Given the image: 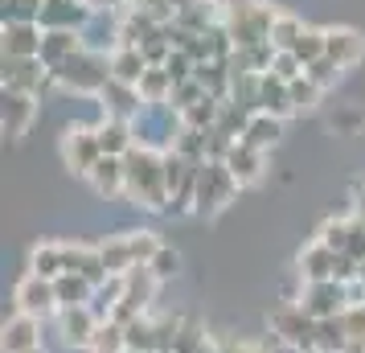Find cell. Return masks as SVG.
<instances>
[{"label":"cell","instance_id":"obj_1","mask_svg":"<svg viewBox=\"0 0 365 353\" xmlns=\"http://www.w3.org/2000/svg\"><path fill=\"white\" fill-rule=\"evenodd\" d=\"M123 198L135 205H148V210H165L168 202V181H165V156L156 148H140L135 144L128 156H123Z\"/></svg>","mask_w":365,"mask_h":353},{"label":"cell","instance_id":"obj_2","mask_svg":"<svg viewBox=\"0 0 365 353\" xmlns=\"http://www.w3.org/2000/svg\"><path fill=\"white\" fill-rule=\"evenodd\" d=\"M53 83L70 86V91H78V95H95V91H107L111 86V62L99 58V53H74L66 66L53 70Z\"/></svg>","mask_w":365,"mask_h":353},{"label":"cell","instance_id":"obj_3","mask_svg":"<svg viewBox=\"0 0 365 353\" xmlns=\"http://www.w3.org/2000/svg\"><path fill=\"white\" fill-rule=\"evenodd\" d=\"M238 193V181L226 168V160H205L197 168V193H193V210L201 214H217L222 205H230V198Z\"/></svg>","mask_w":365,"mask_h":353},{"label":"cell","instance_id":"obj_4","mask_svg":"<svg viewBox=\"0 0 365 353\" xmlns=\"http://www.w3.org/2000/svg\"><path fill=\"white\" fill-rule=\"evenodd\" d=\"M316 324L320 320H312L299 304H283V308L271 312V333H275V341L287 345V349H296V353H316Z\"/></svg>","mask_w":365,"mask_h":353},{"label":"cell","instance_id":"obj_5","mask_svg":"<svg viewBox=\"0 0 365 353\" xmlns=\"http://www.w3.org/2000/svg\"><path fill=\"white\" fill-rule=\"evenodd\" d=\"M296 304L312 320H332L349 308V296H345V284H341V280H320V284H304Z\"/></svg>","mask_w":365,"mask_h":353},{"label":"cell","instance_id":"obj_6","mask_svg":"<svg viewBox=\"0 0 365 353\" xmlns=\"http://www.w3.org/2000/svg\"><path fill=\"white\" fill-rule=\"evenodd\" d=\"M13 312H25V317L46 320L50 312H58V292H53V280H41V275H25L17 287H13Z\"/></svg>","mask_w":365,"mask_h":353},{"label":"cell","instance_id":"obj_7","mask_svg":"<svg viewBox=\"0 0 365 353\" xmlns=\"http://www.w3.org/2000/svg\"><path fill=\"white\" fill-rule=\"evenodd\" d=\"M62 160H66L70 173L91 177V168L103 160L99 132L95 128H66V135H62Z\"/></svg>","mask_w":365,"mask_h":353},{"label":"cell","instance_id":"obj_8","mask_svg":"<svg viewBox=\"0 0 365 353\" xmlns=\"http://www.w3.org/2000/svg\"><path fill=\"white\" fill-rule=\"evenodd\" d=\"M53 83V70L41 58H4V91H17V95H41Z\"/></svg>","mask_w":365,"mask_h":353},{"label":"cell","instance_id":"obj_9","mask_svg":"<svg viewBox=\"0 0 365 353\" xmlns=\"http://www.w3.org/2000/svg\"><path fill=\"white\" fill-rule=\"evenodd\" d=\"M99 312L86 304V308H62L58 312V333H62V345L66 349H86L95 345V333H99Z\"/></svg>","mask_w":365,"mask_h":353},{"label":"cell","instance_id":"obj_10","mask_svg":"<svg viewBox=\"0 0 365 353\" xmlns=\"http://www.w3.org/2000/svg\"><path fill=\"white\" fill-rule=\"evenodd\" d=\"M83 21H91V4H83V0H46L37 25H41L46 34H53V29H70V34H78Z\"/></svg>","mask_w":365,"mask_h":353},{"label":"cell","instance_id":"obj_11","mask_svg":"<svg viewBox=\"0 0 365 353\" xmlns=\"http://www.w3.org/2000/svg\"><path fill=\"white\" fill-rule=\"evenodd\" d=\"M324 58L336 62L341 70L357 66V62L365 58V37L357 34V29H349V25H341V29H324Z\"/></svg>","mask_w":365,"mask_h":353},{"label":"cell","instance_id":"obj_12","mask_svg":"<svg viewBox=\"0 0 365 353\" xmlns=\"http://www.w3.org/2000/svg\"><path fill=\"white\" fill-rule=\"evenodd\" d=\"M4 353H29L41 349V320L25 317V312H9L4 317V337H0Z\"/></svg>","mask_w":365,"mask_h":353},{"label":"cell","instance_id":"obj_13","mask_svg":"<svg viewBox=\"0 0 365 353\" xmlns=\"http://www.w3.org/2000/svg\"><path fill=\"white\" fill-rule=\"evenodd\" d=\"M41 37L37 21H4V58H41Z\"/></svg>","mask_w":365,"mask_h":353},{"label":"cell","instance_id":"obj_14","mask_svg":"<svg viewBox=\"0 0 365 353\" xmlns=\"http://www.w3.org/2000/svg\"><path fill=\"white\" fill-rule=\"evenodd\" d=\"M70 247L74 242H41V247H34L29 271L41 275V280H62V275H70Z\"/></svg>","mask_w":365,"mask_h":353},{"label":"cell","instance_id":"obj_15","mask_svg":"<svg viewBox=\"0 0 365 353\" xmlns=\"http://www.w3.org/2000/svg\"><path fill=\"white\" fill-rule=\"evenodd\" d=\"M4 135L9 140H21L29 132V123L37 119V99L34 95H17V91H4Z\"/></svg>","mask_w":365,"mask_h":353},{"label":"cell","instance_id":"obj_16","mask_svg":"<svg viewBox=\"0 0 365 353\" xmlns=\"http://www.w3.org/2000/svg\"><path fill=\"white\" fill-rule=\"evenodd\" d=\"M263 165H267V152L250 148V144H242V140H238V144L226 152V168L234 173V181H238V185L259 181V177H263Z\"/></svg>","mask_w":365,"mask_h":353},{"label":"cell","instance_id":"obj_17","mask_svg":"<svg viewBox=\"0 0 365 353\" xmlns=\"http://www.w3.org/2000/svg\"><path fill=\"white\" fill-rule=\"evenodd\" d=\"M86 46H83V37L78 34H70V29H53V34H46L41 37V62L50 70H58V66H66L74 53H83Z\"/></svg>","mask_w":365,"mask_h":353},{"label":"cell","instance_id":"obj_18","mask_svg":"<svg viewBox=\"0 0 365 353\" xmlns=\"http://www.w3.org/2000/svg\"><path fill=\"white\" fill-rule=\"evenodd\" d=\"M99 198H123V185H128V177H123V156H103L99 165L91 168V177H86Z\"/></svg>","mask_w":365,"mask_h":353},{"label":"cell","instance_id":"obj_19","mask_svg":"<svg viewBox=\"0 0 365 353\" xmlns=\"http://www.w3.org/2000/svg\"><path fill=\"white\" fill-rule=\"evenodd\" d=\"M148 74V58H144V50H135V46H119L115 53H111V78L123 86H140V78Z\"/></svg>","mask_w":365,"mask_h":353},{"label":"cell","instance_id":"obj_20","mask_svg":"<svg viewBox=\"0 0 365 353\" xmlns=\"http://www.w3.org/2000/svg\"><path fill=\"white\" fill-rule=\"evenodd\" d=\"M53 292H58V312H62V308H86V304L95 300V284H91L86 275H78V271L53 280Z\"/></svg>","mask_w":365,"mask_h":353},{"label":"cell","instance_id":"obj_21","mask_svg":"<svg viewBox=\"0 0 365 353\" xmlns=\"http://www.w3.org/2000/svg\"><path fill=\"white\" fill-rule=\"evenodd\" d=\"M279 135H283V119L267 116V111H255L250 123H247V132H242V144L267 152V148H275V144H279Z\"/></svg>","mask_w":365,"mask_h":353},{"label":"cell","instance_id":"obj_22","mask_svg":"<svg viewBox=\"0 0 365 353\" xmlns=\"http://www.w3.org/2000/svg\"><path fill=\"white\" fill-rule=\"evenodd\" d=\"M316 353H349V329L341 317L316 324Z\"/></svg>","mask_w":365,"mask_h":353},{"label":"cell","instance_id":"obj_23","mask_svg":"<svg viewBox=\"0 0 365 353\" xmlns=\"http://www.w3.org/2000/svg\"><path fill=\"white\" fill-rule=\"evenodd\" d=\"M292 53H296L299 62H304V70L312 66V62H320V58H324V29H312V25H304V34H299V41L292 46Z\"/></svg>","mask_w":365,"mask_h":353},{"label":"cell","instance_id":"obj_24","mask_svg":"<svg viewBox=\"0 0 365 353\" xmlns=\"http://www.w3.org/2000/svg\"><path fill=\"white\" fill-rule=\"evenodd\" d=\"M304 34V21L292 17V13H275V25H271V46L275 50H292Z\"/></svg>","mask_w":365,"mask_h":353},{"label":"cell","instance_id":"obj_25","mask_svg":"<svg viewBox=\"0 0 365 353\" xmlns=\"http://www.w3.org/2000/svg\"><path fill=\"white\" fill-rule=\"evenodd\" d=\"M123 349H128V333H123V324H119V320H103L99 333H95L91 353H123Z\"/></svg>","mask_w":365,"mask_h":353},{"label":"cell","instance_id":"obj_26","mask_svg":"<svg viewBox=\"0 0 365 353\" xmlns=\"http://www.w3.org/2000/svg\"><path fill=\"white\" fill-rule=\"evenodd\" d=\"M123 333H128V349H156V324L152 317H135L123 324ZM160 353V349H156Z\"/></svg>","mask_w":365,"mask_h":353},{"label":"cell","instance_id":"obj_27","mask_svg":"<svg viewBox=\"0 0 365 353\" xmlns=\"http://www.w3.org/2000/svg\"><path fill=\"white\" fill-rule=\"evenodd\" d=\"M287 91H292V107H296V111H312L316 103H320V95H324V91H320L308 74H304V78H296V83H287Z\"/></svg>","mask_w":365,"mask_h":353},{"label":"cell","instance_id":"obj_28","mask_svg":"<svg viewBox=\"0 0 365 353\" xmlns=\"http://www.w3.org/2000/svg\"><path fill=\"white\" fill-rule=\"evenodd\" d=\"M148 271L156 275V280H160V284H165V280H173V275L181 271V255L173 251V247H165V242H160V251L148 259Z\"/></svg>","mask_w":365,"mask_h":353},{"label":"cell","instance_id":"obj_29","mask_svg":"<svg viewBox=\"0 0 365 353\" xmlns=\"http://www.w3.org/2000/svg\"><path fill=\"white\" fill-rule=\"evenodd\" d=\"M349 226H353V218H332V222H324V226H320V242H324V247H332V251H341L345 255V247H349Z\"/></svg>","mask_w":365,"mask_h":353},{"label":"cell","instance_id":"obj_30","mask_svg":"<svg viewBox=\"0 0 365 353\" xmlns=\"http://www.w3.org/2000/svg\"><path fill=\"white\" fill-rule=\"evenodd\" d=\"M304 74H308V78H312V83L320 86V91H329V86L336 83V74H341V66H336V62H329V58H320V62H312V66L304 70Z\"/></svg>","mask_w":365,"mask_h":353},{"label":"cell","instance_id":"obj_31","mask_svg":"<svg viewBox=\"0 0 365 353\" xmlns=\"http://www.w3.org/2000/svg\"><path fill=\"white\" fill-rule=\"evenodd\" d=\"M222 353H267V349L255 345V341H222Z\"/></svg>","mask_w":365,"mask_h":353},{"label":"cell","instance_id":"obj_32","mask_svg":"<svg viewBox=\"0 0 365 353\" xmlns=\"http://www.w3.org/2000/svg\"><path fill=\"white\" fill-rule=\"evenodd\" d=\"M357 123H361V116H357V111H345V116H336V119H332V128H345V132H353Z\"/></svg>","mask_w":365,"mask_h":353},{"label":"cell","instance_id":"obj_33","mask_svg":"<svg viewBox=\"0 0 365 353\" xmlns=\"http://www.w3.org/2000/svg\"><path fill=\"white\" fill-rule=\"evenodd\" d=\"M197 353H222V341H214V337H210V341H205Z\"/></svg>","mask_w":365,"mask_h":353},{"label":"cell","instance_id":"obj_34","mask_svg":"<svg viewBox=\"0 0 365 353\" xmlns=\"http://www.w3.org/2000/svg\"><path fill=\"white\" fill-rule=\"evenodd\" d=\"M123 353H156V349H123Z\"/></svg>","mask_w":365,"mask_h":353},{"label":"cell","instance_id":"obj_35","mask_svg":"<svg viewBox=\"0 0 365 353\" xmlns=\"http://www.w3.org/2000/svg\"><path fill=\"white\" fill-rule=\"evenodd\" d=\"M29 353H46V345H41V349H29Z\"/></svg>","mask_w":365,"mask_h":353}]
</instances>
